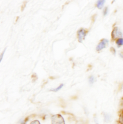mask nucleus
I'll list each match as a JSON object with an SVG mask.
<instances>
[{
    "instance_id": "ddd939ff",
    "label": "nucleus",
    "mask_w": 123,
    "mask_h": 124,
    "mask_svg": "<svg viewBox=\"0 0 123 124\" xmlns=\"http://www.w3.org/2000/svg\"><path fill=\"white\" fill-rule=\"evenodd\" d=\"M111 51L112 52V53L114 55H116V49H115L114 48L111 47Z\"/></svg>"
},
{
    "instance_id": "0eeeda50",
    "label": "nucleus",
    "mask_w": 123,
    "mask_h": 124,
    "mask_svg": "<svg viewBox=\"0 0 123 124\" xmlns=\"http://www.w3.org/2000/svg\"><path fill=\"white\" fill-rule=\"evenodd\" d=\"M95 81H96L95 77L93 75H90L89 77V84L92 85L95 82Z\"/></svg>"
},
{
    "instance_id": "4468645a",
    "label": "nucleus",
    "mask_w": 123,
    "mask_h": 124,
    "mask_svg": "<svg viewBox=\"0 0 123 124\" xmlns=\"http://www.w3.org/2000/svg\"><path fill=\"white\" fill-rule=\"evenodd\" d=\"M40 124V122L39 121H38V120H35V121H32L31 123V124Z\"/></svg>"
},
{
    "instance_id": "9d476101",
    "label": "nucleus",
    "mask_w": 123,
    "mask_h": 124,
    "mask_svg": "<svg viewBox=\"0 0 123 124\" xmlns=\"http://www.w3.org/2000/svg\"><path fill=\"white\" fill-rule=\"evenodd\" d=\"M119 121L120 124H123V109L121 112L120 116H119Z\"/></svg>"
},
{
    "instance_id": "1a4fd4ad",
    "label": "nucleus",
    "mask_w": 123,
    "mask_h": 124,
    "mask_svg": "<svg viewBox=\"0 0 123 124\" xmlns=\"http://www.w3.org/2000/svg\"><path fill=\"white\" fill-rule=\"evenodd\" d=\"M116 44H117L118 46H123V38H119V39H118L116 40Z\"/></svg>"
},
{
    "instance_id": "f03ea898",
    "label": "nucleus",
    "mask_w": 123,
    "mask_h": 124,
    "mask_svg": "<svg viewBox=\"0 0 123 124\" xmlns=\"http://www.w3.org/2000/svg\"><path fill=\"white\" fill-rule=\"evenodd\" d=\"M87 31L83 28L80 29L77 32V35L78 42L82 43L83 41L85 40V37L87 35Z\"/></svg>"
},
{
    "instance_id": "9b49d317",
    "label": "nucleus",
    "mask_w": 123,
    "mask_h": 124,
    "mask_svg": "<svg viewBox=\"0 0 123 124\" xmlns=\"http://www.w3.org/2000/svg\"><path fill=\"white\" fill-rule=\"evenodd\" d=\"M103 12V13L104 16H106L107 15L108 12V7H106L104 8Z\"/></svg>"
},
{
    "instance_id": "20e7f679",
    "label": "nucleus",
    "mask_w": 123,
    "mask_h": 124,
    "mask_svg": "<svg viewBox=\"0 0 123 124\" xmlns=\"http://www.w3.org/2000/svg\"><path fill=\"white\" fill-rule=\"evenodd\" d=\"M109 43V41L107 39H103L101 40V41L99 43L96 47V50L97 51H100L103 49L104 48H106L107 45Z\"/></svg>"
},
{
    "instance_id": "7ed1b4c3",
    "label": "nucleus",
    "mask_w": 123,
    "mask_h": 124,
    "mask_svg": "<svg viewBox=\"0 0 123 124\" xmlns=\"http://www.w3.org/2000/svg\"><path fill=\"white\" fill-rule=\"evenodd\" d=\"M112 38L113 40H116L117 38H120L122 37L123 34L122 32L119 30L118 27H115L112 32Z\"/></svg>"
},
{
    "instance_id": "6e6552de",
    "label": "nucleus",
    "mask_w": 123,
    "mask_h": 124,
    "mask_svg": "<svg viewBox=\"0 0 123 124\" xmlns=\"http://www.w3.org/2000/svg\"><path fill=\"white\" fill-rule=\"evenodd\" d=\"M64 85L63 84H61L59 86H58L57 87H56V88H55V89H50V91H53V92H57L59 90H60L61 89H62V87Z\"/></svg>"
},
{
    "instance_id": "39448f33",
    "label": "nucleus",
    "mask_w": 123,
    "mask_h": 124,
    "mask_svg": "<svg viewBox=\"0 0 123 124\" xmlns=\"http://www.w3.org/2000/svg\"><path fill=\"white\" fill-rule=\"evenodd\" d=\"M105 2V0H98L96 3L97 7L99 9H101L103 7Z\"/></svg>"
},
{
    "instance_id": "423d86ee",
    "label": "nucleus",
    "mask_w": 123,
    "mask_h": 124,
    "mask_svg": "<svg viewBox=\"0 0 123 124\" xmlns=\"http://www.w3.org/2000/svg\"><path fill=\"white\" fill-rule=\"evenodd\" d=\"M112 119L111 116L107 113H104V120L105 123H109L111 121Z\"/></svg>"
},
{
    "instance_id": "f8f14e48",
    "label": "nucleus",
    "mask_w": 123,
    "mask_h": 124,
    "mask_svg": "<svg viewBox=\"0 0 123 124\" xmlns=\"http://www.w3.org/2000/svg\"><path fill=\"white\" fill-rule=\"evenodd\" d=\"M6 50V48H5L4 49V50L3 51V52H2V53L1 54V55H0V62H1L2 60L3 59V56H4V53H5V52Z\"/></svg>"
},
{
    "instance_id": "f257e3e1",
    "label": "nucleus",
    "mask_w": 123,
    "mask_h": 124,
    "mask_svg": "<svg viewBox=\"0 0 123 124\" xmlns=\"http://www.w3.org/2000/svg\"><path fill=\"white\" fill-rule=\"evenodd\" d=\"M51 119L52 124H65L63 117L60 115H54L52 117Z\"/></svg>"
}]
</instances>
